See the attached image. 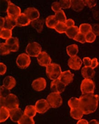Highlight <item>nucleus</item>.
<instances>
[{"mask_svg":"<svg viewBox=\"0 0 99 124\" xmlns=\"http://www.w3.org/2000/svg\"><path fill=\"white\" fill-rule=\"evenodd\" d=\"M79 99V108L85 115L92 113L96 110L98 105L97 94L87 93L81 95Z\"/></svg>","mask_w":99,"mask_h":124,"instance_id":"1","label":"nucleus"},{"mask_svg":"<svg viewBox=\"0 0 99 124\" xmlns=\"http://www.w3.org/2000/svg\"><path fill=\"white\" fill-rule=\"evenodd\" d=\"M19 105L18 98L15 94L11 93L5 98H0L1 107H5L9 110L18 108Z\"/></svg>","mask_w":99,"mask_h":124,"instance_id":"2","label":"nucleus"},{"mask_svg":"<svg viewBox=\"0 0 99 124\" xmlns=\"http://www.w3.org/2000/svg\"><path fill=\"white\" fill-rule=\"evenodd\" d=\"M46 75L52 80L58 78L62 73L60 66L56 63H51L46 67Z\"/></svg>","mask_w":99,"mask_h":124,"instance_id":"3","label":"nucleus"},{"mask_svg":"<svg viewBox=\"0 0 99 124\" xmlns=\"http://www.w3.org/2000/svg\"><path fill=\"white\" fill-rule=\"evenodd\" d=\"M47 101L50 108H57L62 105L63 100L61 95L59 93H51L47 96Z\"/></svg>","mask_w":99,"mask_h":124,"instance_id":"4","label":"nucleus"},{"mask_svg":"<svg viewBox=\"0 0 99 124\" xmlns=\"http://www.w3.org/2000/svg\"><path fill=\"white\" fill-rule=\"evenodd\" d=\"M41 46L37 42L30 43L28 44L26 51L30 56L37 57L41 52Z\"/></svg>","mask_w":99,"mask_h":124,"instance_id":"5","label":"nucleus"},{"mask_svg":"<svg viewBox=\"0 0 99 124\" xmlns=\"http://www.w3.org/2000/svg\"><path fill=\"white\" fill-rule=\"evenodd\" d=\"M95 88V83L92 80L85 79L82 81L80 89L82 94L94 93Z\"/></svg>","mask_w":99,"mask_h":124,"instance_id":"6","label":"nucleus"},{"mask_svg":"<svg viewBox=\"0 0 99 124\" xmlns=\"http://www.w3.org/2000/svg\"><path fill=\"white\" fill-rule=\"evenodd\" d=\"M31 60L30 56L28 54L21 53L20 54L16 60L17 66L22 69H24L29 66Z\"/></svg>","mask_w":99,"mask_h":124,"instance_id":"7","label":"nucleus"},{"mask_svg":"<svg viewBox=\"0 0 99 124\" xmlns=\"http://www.w3.org/2000/svg\"><path fill=\"white\" fill-rule=\"evenodd\" d=\"M8 7L7 10V16L16 20L21 14V8L13 4L11 1H8Z\"/></svg>","mask_w":99,"mask_h":124,"instance_id":"8","label":"nucleus"},{"mask_svg":"<svg viewBox=\"0 0 99 124\" xmlns=\"http://www.w3.org/2000/svg\"><path fill=\"white\" fill-rule=\"evenodd\" d=\"M66 86L58 78L57 79L53 80L51 83V90L52 93L60 94L64 91Z\"/></svg>","mask_w":99,"mask_h":124,"instance_id":"9","label":"nucleus"},{"mask_svg":"<svg viewBox=\"0 0 99 124\" xmlns=\"http://www.w3.org/2000/svg\"><path fill=\"white\" fill-rule=\"evenodd\" d=\"M35 107L37 112L39 114L45 113L50 108L48 101L45 99H40L37 101L35 103Z\"/></svg>","mask_w":99,"mask_h":124,"instance_id":"10","label":"nucleus"},{"mask_svg":"<svg viewBox=\"0 0 99 124\" xmlns=\"http://www.w3.org/2000/svg\"><path fill=\"white\" fill-rule=\"evenodd\" d=\"M37 62L42 66L47 67L50 65L52 61L50 55L45 51H42L37 56Z\"/></svg>","mask_w":99,"mask_h":124,"instance_id":"11","label":"nucleus"},{"mask_svg":"<svg viewBox=\"0 0 99 124\" xmlns=\"http://www.w3.org/2000/svg\"><path fill=\"white\" fill-rule=\"evenodd\" d=\"M74 74L72 73L70 70L63 71L58 78V79L66 86L71 83L74 79Z\"/></svg>","mask_w":99,"mask_h":124,"instance_id":"12","label":"nucleus"},{"mask_svg":"<svg viewBox=\"0 0 99 124\" xmlns=\"http://www.w3.org/2000/svg\"><path fill=\"white\" fill-rule=\"evenodd\" d=\"M47 86V82L45 79L42 78H40L34 80L32 86L33 89L37 92L43 90Z\"/></svg>","mask_w":99,"mask_h":124,"instance_id":"13","label":"nucleus"},{"mask_svg":"<svg viewBox=\"0 0 99 124\" xmlns=\"http://www.w3.org/2000/svg\"><path fill=\"white\" fill-rule=\"evenodd\" d=\"M82 63L81 59L77 55L70 57L68 61V66L70 68L74 70H78L80 69Z\"/></svg>","mask_w":99,"mask_h":124,"instance_id":"14","label":"nucleus"},{"mask_svg":"<svg viewBox=\"0 0 99 124\" xmlns=\"http://www.w3.org/2000/svg\"><path fill=\"white\" fill-rule=\"evenodd\" d=\"M24 13L28 17L31 22L38 19L40 17V13L37 9L30 7L26 9L24 11Z\"/></svg>","mask_w":99,"mask_h":124,"instance_id":"15","label":"nucleus"},{"mask_svg":"<svg viewBox=\"0 0 99 124\" xmlns=\"http://www.w3.org/2000/svg\"><path fill=\"white\" fill-rule=\"evenodd\" d=\"M5 43L11 52H17L19 49V40L17 37H11L6 40Z\"/></svg>","mask_w":99,"mask_h":124,"instance_id":"16","label":"nucleus"},{"mask_svg":"<svg viewBox=\"0 0 99 124\" xmlns=\"http://www.w3.org/2000/svg\"><path fill=\"white\" fill-rule=\"evenodd\" d=\"M24 114L20 108H16L10 110V117L11 120L14 122H17L20 120Z\"/></svg>","mask_w":99,"mask_h":124,"instance_id":"17","label":"nucleus"},{"mask_svg":"<svg viewBox=\"0 0 99 124\" xmlns=\"http://www.w3.org/2000/svg\"><path fill=\"white\" fill-rule=\"evenodd\" d=\"M17 25L18 27H24L29 25L31 21L24 13H21L16 19Z\"/></svg>","mask_w":99,"mask_h":124,"instance_id":"18","label":"nucleus"},{"mask_svg":"<svg viewBox=\"0 0 99 124\" xmlns=\"http://www.w3.org/2000/svg\"><path fill=\"white\" fill-rule=\"evenodd\" d=\"M81 74L85 79H91L94 77L95 71L91 66H85L82 69Z\"/></svg>","mask_w":99,"mask_h":124,"instance_id":"19","label":"nucleus"},{"mask_svg":"<svg viewBox=\"0 0 99 124\" xmlns=\"http://www.w3.org/2000/svg\"><path fill=\"white\" fill-rule=\"evenodd\" d=\"M16 84L15 79L12 76L6 77L3 81V85L9 90L13 89Z\"/></svg>","mask_w":99,"mask_h":124,"instance_id":"20","label":"nucleus"},{"mask_svg":"<svg viewBox=\"0 0 99 124\" xmlns=\"http://www.w3.org/2000/svg\"><path fill=\"white\" fill-rule=\"evenodd\" d=\"M85 6L84 0H71L72 9L75 12H80L82 11Z\"/></svg>","mask_w":99,"mask_h":124,"instance_id":"21","label":"nucleus"},{"mask_svg":"<svg viewBox=\"0 0 99 124\" xmlns=\"http://www.w3.org/2000/svg\"><path fill=\"white\" fill-rule=\"evenodd\" d=\"M44 20L42 18H38L37 20L31 22V25L34 29L37 30L38 33H40L43 29Z\"/></svg>","mask_w":99,"mask_h":124,"instance_id":"22","label":"nucleus"},{"mask_svg":"<svg viewBox=\"0 0 99 124\" xmlns=\"http://www.w3.org/2000/svg\"><path fill=\"white\" fill-rule=\"evenodd\" d=\"M16 26H17L16 20L8 16L5 17V23L3 28L12 30Z\"/></svg>","mask_w":99,"mask_h":124,"instance_id":"23","label":"nucleus"},{"mask_svg":"<svg viewBox=\"0 0 99 124\" xmlns=\"http://www.w3.org/2000/svg\"><path fill=\"white\" fill-rule=\"evenodd\" d=\"M70 116L75 120H81L83 116L84 115L82 110L80 108L71 109Z\"/></svg>","mask_w":99,"mask_h":124,"instance_id":"24","label":"nucleus"},{"mask_svg":"<svg viewBox=\"0 0 99 124\" xmlns=\"http://www.w3.org/2000/svg\"><path fill=\"white\" fill-rule=\"evenodd\" d=\"M58 23V22L57 20L54 15H50L47 17L46 19V25L48 28L50 29H54Z\"/></svg>","mask_w":99,"mask_h":124,"instance_id":"25","label":"nucleus"},{"mask_svg":"<svg viewBox=\"0 0 99 124\" xmlns=\"http://www.w3.org/2000/svg\"><path fill=\"white\" fill-rule=\"evenodd\" d=\"M79 33V28H78L77 26H74V27L68 28L65 33L67 36L69 38L74 39Z\"/></svg>","mask_w":99,"mask_h":124,"instance_id":"26","label":"nucleus"},{"mask_svg":"<svg viewBox=\"0 0 99 124\" xmlns=\"http://www.w3.org/2000/svg\"><path fill=\"white\" fill-rule=\"evenodd\" d=\"M66 51L67 54L70 57L76 56V54L78 53V46L75 44L71 45L67 47Z\"/></svg>","mask_w":99,"mask_h":124,"instance_id":"27","label":"nucleus"},{"mask_svg":"<svg viewBox=\"0 0 99 124\" xmlns=\"http://www.w3.org/2000/svg\"><path fill=\"white\" fill-rule=\"evenodd\" d=\"M10 117V110L7 108L2 106L0 108V122H3Z\"/></svg>","mask_w":99,"mask_h":124,"instance_id":"28","label":"nucleus"},{"mask_svg":"<svg viewBox=\"0 0 99 124\" xmlns=\"http://www.w3.org/2000/svg\"><path fill=\"white\" fill-rule=\"evenodd\" d=\"M37 113V112L36 110L35 106L28 105L25 108L24 114L30 118H33L36 115Z\"/></svg>","mask_w":99,"mask_h":124,"instance_id":"29","label":"nucleus"},{"mask_svg":"<svg viewBox=\"0 0 99 124\" xmlns=\"http://www.w3.org/2000/svg\"><path fill=\"white\" fill-rule=\"evenodd\" d=\"M12 36V30L10 29L2 28L0 30V38L6 40Z\"/></svg>","mask_w":99,"mask_h":124,"instance_id":"30","label":"nucleus"},{"mask_svg":"<svg viewBox=\"0 0 99 124\" xmlns=\"http://www.w3.org/2000/svg\"><path fill=\"white\" fill-rule=\"evenodd\" d=\"M79 33L86 35L92 31V26L88 23H83L79 26Z\"/></svg>","mask_w":99,"mask_h":124,"instance_id":"31","label":"nucleus"},{"mask_svg":"<svg viewBox=\"0 0 99 124\" xmlns=\"http://www.w3.org/2000/svg\"><path fill=\"white\" fill-rule=\"evenodd\" d=\"M79 99L73 97L71 98L68 101V105L71 109L79 108Z\"/></svg>","mask_w":99,"mask_h":124,"instance_id":"32","label":"nucleus"},{"mask_svg":"<svg viewBox=\"0 0 99 124\" xmlns=\"http://www.w3.org/2000/svg\"><path fill=\"white\" fill-rule=\"evenodd\" d=\"M67 29L68 28L65 25V23L63 22H58L54 28L55 30L59 33H65Z\"/></svg>","mask_w":99,"mask_h":124,"instance_id":"33","label":"nucleus"},{"mask_svg":"<svg viewBox=\"0 0 99 124\" xmlns=\"http://www.w3.org/2000/svg\"><path fill=\"white\" fill-rule=\"evenodd\" d=\"M18 124H35L33 118H30L24 114L18 122Z\"/></svg>","mask_w":99,"mask_h":124,"instance_id":"34","label":"nucleus"},{"mask_svg":"<svg viewBox=\"0 0 99 124\" xmlns=\"http://www.w3.org/2000/svg\"><path fill=\"white\" fill-rule=\"evenodd\" d=\"M54 16L58 22L65 23L67 20L65 14L62 10L55 13Z\"/></svg>","mask_w":99,"mask_h":124,"instance_id":"35","label":"nucleus"},{"mask_svg":"<svg viewBox=\"0 0 99 124\" xmlns=\"http://www.w3.org/2000/svg\"><path fill=\"white\" fill-rule=\"evenodd\" d=\"M0 52L1 55H6L8 54L11 51L6 43H1L0 44Z\"/></svg>","mask_w":99,"mask_h":124,"instance_id":"36","label":"nucleus"},{"mask_svg":"<svg viewBox=\"0 0 99 124\" xmlns=\"http://www.w3.org/2000/svg\"><path fill=\"white\" fill-rule=\"evenodd\" d=\"M0 98H5L11 94L10 90L5 87L3 85L1 86L0 87Z\"/></svg>","mask_w":99,"mask_h":124,"instance_id":"37","label":"nucleus"},{"mask_svg":"<svg viewBox=\"0 0 99 124\" xmlns=\"http://www.w3.org/2000/svg\"><path fill=\"white\" fill-rule=\"evenodd\" d=\"M61 8H70L71 7V0H61L58 1Z\"/></svg>","mask_w":99,"mask_h":124,"instance_id":"38","label":"nucleus"},{"mask_svg":"<svg viewBox=\"0 0 99 124\" xmlns=\"http://www.w3.org/2000/svg\"><path fill=\"white\" fill-rule=\"evenodd\" d=\"M96 35L92 31L85 35V40L87 43H93L96 39Z\"/></svg>","mask_w":99,"mask_h":124,"instance_id":"39","label":"nucleus"},{"mask_svg":"<svg viewBox=\"0 0 99 124\" xmlns=\"http://www.w3.org/2000/svg\"><path fill=\"white\" fill-rule=\"evenodd\" d=\"M74 39L76 41L80 42L82 44H84L86 42L85 35L81 33H79Z\"/></svg>","mask_w":99,"mask_h":124,"instance_id":"40","label":"nucleus"},{"mask_svg":"<svg viewBox=\"0 0 99 124\" xmlns=\"http://www.w3.org/2000/svg\"><path fill=\"white\" fill-rule=\"evenodd\" d=\"M51 8L55 13L61 10V7L58 1H55L53 3L51 6Z\"/></svg>","mask_w":99,"mask_h":124,"instance_id":"41","label":"nucleus"},{"mask_svg":"<svg viewBox=\"0 0 99 124\" xmlns=\"http://www.w3.org/2000/svg\"><path fill=\"white\" fill-rule=\"evenodd\" d=\"M85 5L88 7L89 8H92L95 7L97 4V1L96 0H84Z\"/></svg>","mask_w":99,"mask_h":124,"instance_id":"42","label":"nucleus"},{"mask_svg":"<svg viewBox=\"0 0 99 124\" xmlns=\"http://www.w3.org/2000/svg\"><path fill=\"white\" fill-rule=\"evenodd\" d=\"M92 26V32L95 34L96 36H99V24H94Z\"/></svg>","mask_w":99,"mask_h":124,"instance_id":"43","label":"nucleus"},{"mask_svg":"<svg viewBox=\"0 0 99 124\" xmlns=\"http://www.w3.org/2000/svg\"><path fill=\"white\" fill-rule=\"evenodd\" d=\"M7 66L3 63H0V75H4L7 71Z\"/></svg>","mask_w":99,"mask_h":124,"instance_id":"44","label":"nucleus"},{"mask_svg":"<svg viewBox=\"0 0 99 124\" xmlns=\"http://www.w3.org/2000/svg\"><path fill=\"white\" fill-rule=\"evenodd\" d=\"M99 62L96 58H94L91 60V67L93 69H94L96 67L98 66Z\"/></svg>","mask_w":99,"mask_h":124,"instance_id":"45","label":"nucleus"},{"mask_svg":"<svg viewBox=\"0 0 99 124\" xmlns=\"http://www.w3.org/2000/svg\"><path fill=\"white\" fill-rule=\"evenodd\" d=\"M65 24L67 26V27L68 28H71V27L74 26L75 23H74V21L73 19H69L66 20V22H65Z\"/></svg>","mask_w":99,"mask_h":124,"instance_id":"46","label":"nucleus"},{"mask_svg":"<svg viewBox=\"0 0 99 124\" xmlns=\"http://www.w3.org/2000/svg\"><path fill=\"white\" fill-rule=\"evenodd\" d=\"M83 62L85 66H91V60L90 58L86 57L83 58Z\"/></svg>","mask_w":99,"mask_h":124,"instance_id":"47","label":"nucleus"},{"mask_svg":"<svg viewBox=\"0 0 99 124\" xmlns=\"http://www.w3.org/2000/svg\"><path fill=\"white\" fill-rule=\"evenodd\" d=\"M89 122L87 120L85 119H81L78 120L77 124H88Z\"/></svg>","mask_w":99,"mask_h":124,"instance_id":"48","label":"nucleus"},{"mask_svg":"<svg viewBox=\"0 0 99 124\" xmlns=\"http://www.w3.org/2000/svg\"><path fill=\"white\" fill-rule=\"evenodd\" d=\"M0 29L3 28L5 23V18L3 17H0Z\"/></svg>","mask_w":99,"mask_h":124,"instance_id":"49","label":"nucleus"},{"mask_svg":"<svg viewBox=\"0 0 99 124\" xmlns=\"http://www.w3.org/2000/svg\"><path fill=\"white\" fill-rule=\"evenodd\" d=\"M88 124H99V122L96 120H92L89 122Z\"/></svg>","mask_w":99,"mask_h":124,"instance_id":"50","label":"nucleus"}]
</instances>
